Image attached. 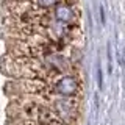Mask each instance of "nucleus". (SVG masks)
Returning a JSON list of instances; mask_svg holds the SVG:
<instances>
[{
	"label": "nucleus",
	"instance_id": "1",
	"mask_svg": "<svg viewBox=\"0 0 125 125\" xmlns=\"http://www.w3.org/2000/svg\"><path fill=\"white\" fill-rule=\"evenodd\" d=\"M78 89H80V84H78L77 77L73 75H62L53 84V91L61 97H73L77 95Z\"/></svg>",
	"mask_w": 125,
	"mask_h": 125
},
{
	"label": "nucleus",
	"instance_id": "2",
	"mask_svg": "<svg viewBox=\"0 0 125 125\" xmlns=\"http://www.w3.org/2000/svg\"><path fill=\"white\" fill-rule=\"evenodd\" d=\"M53 108H55V113L66 122L70 120L75 114V103L72 102L70 97H62V99L56 100L53 103Z\"/></svg>",
	"mask_w": 125,
	"mask_h": 125
},
{
	"label": "nucleus",
	"instance_id": "3",
	"mask_svg": "<svg viewBox=\"0 0 125 125\" xmlns=\"http://www.w3.org/2000/svg\"><path fill=\"white\" fill-rule=\"evenodd\" d=\"M55 19H56L58 22L61 23H66V25H69V23H72L75 21V11H73V8L67 5V3H58L56 6H55Z\"/></svg>",
	"mask_w": 125,
	"mask_h": 125
},
{
	"label": "nucleus",
	"instance_id": "4",
	"mask_svg": "<svg viewBox=\"0 0 125 125\" xmlns=\"http://www.w3.org/2000/svg\"><path fill=\"white\" fill-rule=\"evenodd\" d=\"M33 2L36 3V6L47 10V8H55L60 3V0H33Z\"/></svg>",
	"mask_w": 125,
	"mask_h": 125
},
{
	"label": "nucleus",
	"instance_id": "5",
	"mask_svg": "<svg viewBox=\"0 0 125 125\" xmlns=\"http://www.w3.org/2000/svg\"><path fill=\"white\" fill-rule=\"evenodd\" d=\"M97 86L99 89H103V73H102L100 64H97Z\"/></svg>",
	"mask_w": 125,
	"mask_h": 125
},
{
	"label": "nucleus",
	"instance_id": "6",
	"mask_svg": "<svg viewBox=\"0 0 125 125\" xmlns=\"http://www.w3.org/2000/svg\"><path fill=\"white\" fill-rule=\"evenodd\" d=\"M106 55H108V72L111 73L113 72V58H111V44H108L106 45Z\"/></svg>",
	"mask_w": 125,
	"mask_h": 125
},
{
	"label": "nucleus",
	"instance_id": "7",
	"mask_svg": "<svg viewBox=\"0 0 125 125\" xmlns=\"http://www.w3.org/2000/svg\"><path fill=\"white\" fill-rule=\"evenodd\" d=\"M100 19H102V23L105 25V10H103V6H100Z\"/></svg>",
	"mask_w": 125,
	"mask_h": 125
}]
</instances>
